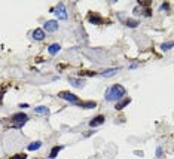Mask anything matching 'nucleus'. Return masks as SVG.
Instances as JSON below:
<instances>
[{
    "label": "nucleus",
    "instance_id": "f257e3e1",
    "mask_svg": "<svg viewBox=\"0 0 174 159\" xmlns=\"http://www.w3.org/2000/svg\"><path fill=\"white\" fill-rule=\"evenodd\" d=\"M125 94H126V89L123 88L122 85H119V83H115V85H112L110 88L106 91L104 98L106 101H119L122 97H125Z\"/></svg>",
    "mask_w": 174,
    "mask_h": 159
},
{
    "label": "nucleus",
    "instance_id": "f03ea898",
    "mask_svg": "<svg viewBox=\"0 0 174 159\" xmlns=\"http://www.w3.org/2000/svg\"><path fill=\"white\" fill-rule=\"evenodd\" d=\"M11 121L15 122V126H17V128H21L22 125L28 121V116H27L25 113H22V112H18V113H14V115L11 116Z\"/></svg>",
    "mask_w": 174,
    "mask_h": 159
},
{
    "label": "nucleus",
    "instance_id": "7ed1b4c3",
    "mask_svg": "<svg viewBox=\"0 0 174 159\" xmlns=\"http://www.w3.org/2000/svg\"><path fill=\"white\" fill-rule=\"evenodd\" d=\"M58 97L60 98H63V100H66V101H70L71 104H74V106H79V98L74 95V94H71V92H69V91H63V92H60L58 94Z\"/></svg>",
    "mask_w": 174,
    "mask_h": 159
},
{
    "label": "nucleus",
    "instance_id": "20e7f679",
    "mask_svg": "<svg viewBox=\"0 0 174 159\" xmlns=\"http://www.w3.org/2000/svg\"><path fill=\"white\" fill-rule=\"evenodd\" d=\"M52 12H54V15L58 17L60 19H67V11H66L64 3H58V5L52 9Z\"/></svg>",
    "mask_w": 174,
    "mask_h": 159
},
{
    "label": "nucleus",
    "instance_id": "39448f33",
    "mask_svg": "<svg viewBox=\"0 0 174 159\" xmlns=\"http://www.w3.org/2000/svg\"><path fill=\"white\" fill-rule=\"evenodd\" d=\"M43 28H45L46 31H49V33L57 31V30H58V21H55V19H49V21H46V22L43 24Z\"/></svg>",
    "mask_w": 174,
    "mask_h": 159
},
{
    "label": "nucleus",
    "instance_id": "423d86ee",
    "mask_svg": "<svg viewBox=\"0 0 174 159\" xmlns=\"http://www.w3.org/2000/svg\"><path fill=\"white\" fill-rule=\"evenodd\" d=\"M119 70H121L119 67H112V69H106V70H103L100 74H101L103 77H112V76H115Z\"/></svg>",
    "mask_w": 174,
    "mask_h": 159
},
{
    "label": "nucleus",
    "instance_id": "0eeeda50",
    "mask_svg": "<svg viewBox=\"0 0 174 159\" xmlns=\"http://www.w3.org/2000/svg\"><path fill=\"white\" fill-rule=\"evenodd\" d=\"M69 82H70V85H73L76 88H82L85 85V80L80 79V77H69Z\"/></svg>",
    "mask_w": 174,
    "mask_h": 159
},
{
    "label": "nucleus",
    "instance_id": "6e6552de",
    "mask_svg": "<svg viewBox=\"0 0 174 159\" xmlns=\"http://www.w3.org/2000/svg\"><path fill=\"white\" fill-rule=\"evenodd\" d=\"M103 122H104V116H103V115H98V116H95V118H92V119L89 121V126L95 128V126L101 125Z\"/></svg>",
    "mask_w": 174,
    "mask_h": 159
},
{
    "label": "nucleus",
    "instance_id": "1a4fd4ad",
    "mask_svg": "<svg viewBox=\"0 0 174 159\" xmlns=\"http://www.w3.org/2000/svg\"><path fill=\"white\" fill-rule=\"evenodd\" d=\"M60 51H61V45H60V43H52V45L48 46V52H49V55H57Z\"/></svg>",
    "mask_w": 174,
    "mask_h": 159
},
{
    "label": "nucleus",
    "instance_id": "9d476101",
    "mask_svg": "<svg viewBox=\"0 0 174 159\" xmlns=\"http://www.w3.org/2000/svg\"><path fill=\"white\" fill-rule=\"evenodd\" d=\"M34 112L37 115H42V116H48L49 115V109L46 106H37L34 107Z\"/></svg>",
    "mask_w": 174,
    "mask_h": 159
},
{
    "label": "nucleus",
    "instance_id": "9b49d317",
    "mask_svg": "<svg viewBox=\"0 0 174 159\" xmlns=\"http://www.w3.org/2000/svg\"><path fill=\"white\" fill-rule=\"evenodd\" d=\"M33 37H34L36 40H43L45 39V31L42 28H36L34 31H33Z\"/></svg>",
    "mask_w": 174,
    "mask_h": 159
},
{
    "label": "nucleus",
    "instance_id": "f8f14e48",
    "mask_svg": "<svg viewBox=\"0 0 174 159\" xmlns=\"http://www.w3.org/2000/svg\"><path fill=\"white\" fill-rule=\"evenodd\" d=\"M63 150V146H54L52 149H51V153H49V158L54 159V158H57V155L60 153Z\"/></svg>",
    "mask_w": 174,
    "mask_h": 159
},
{
    "label": "nucleus",
    "instance_id": "ddd939ff",
    "mask_svg": "<svg viewBox=\"0 0 174 159\" xmlns=\"http://www.w3.org/2000/svg\"><path fill=\"white\" fill-rule=\"evenodd\" d=\"M42 147V141H33L30 143L28 146H27V149L30 150V152H34V150H39Z\"/></svg>",
    "mask_w": 174,
    "mask_h": 159
},
{
    "label": "nucleus",
    "instance_id": "4468645a",
    "mask_svg": "<svg viewBox=\"0 0 174 159\" xmlns=\"http://www.w3.org/2000/svg\"><path fill=\"white\" fill-rule=\"evenodd\" d=\"M79 106L82 109H94L97 106V103L95 101H82V103H79Z\"/></svg>",
    "mask_w": 174,
    "mask_h": 159
},
{
    "label": "nucleus",
    "instance_id": "2eb2a0df",
    "mask_svg": "<svg viewBox=\"0 0 174 159\" xmlns=\"http://www.w3.org/2000/svg\"><path fill=\"white\" fill-rule=\"evenodd\" d=\"M137 25H139V21H137V19H133V18H128V19H126V27L136 28Z\"/></svg>",
    "mask_w": 174,
    "mask_h": 159
},
{
    "label": "nucleus",
    "instance_id": "dca6fc26",
    "mask_svg": "<svg viewBox=\"0 0 174 159\" xmlns=\"http://www.w3.org/2000/svg\"><path fill=\"white\" fill-rule=\"evenodd\" d=\"M171 48H174V40L167 42V43H162V45H161V49H162V51H170Z\"/></svg>",
    "mask_w": 174,
    "mask_h": 159
},
{
    "label": "nucleus",
    "instance_id": "f3484780",
    "mask_svg": "<svg viewBox=\"0 0 174 159\" xmlns=\"http://www.w3.org/2000/svg\"><path fill=\"white\" fill-rule=\"evenodd\" d=\"M128 104H130V98H125V100L121 101V103H116V107H115V109H116V110H122L123 107L128 106Z\"/></svg>",
    "mask_w": 174,
    "mask_h": 159
},
{
    "label": "nucleus",
    "instance_id": "a211bd4d",
    "mask_svg": "<svg viewBox=\"0 0 174 159\" xmlns=\"http://www.w3.org/2000/svg\"><path fill=\"white\" fill-rule=\"evenodd\" d=\"M89 21L94 22V24H98V22H101V18H100L98 14H91L89 15Z\"/></svg>",
    "mask_w": 174,
    "mask_h": 159
},
{
    "label": "nucleus",
    "instance_id": "6ab92c4d",
    "mask_svg": "<svg viewBox=\"0 0 174 159\" xmlns=\"http://www.w3.org/2000/svg\"><path fill=\"white\" fill-rule=\"evenodd\" d=\"M27 156L24 155V153H19V155H15V156H11L9 159H25Z\"/></svg>",
    "mask_w": 174,
    "mask_h": 159
},
{
    "label": "nucleus",
    "instance_id": "aec40b11",
    "mask_svg": "<svg viewBox=\"0 0 174 159\" xmlns=\"http://www.w3.org/2000/svg\"><path fill=\"white\" fill-rule=\"evenodd\" d=\"M161 155H162V147H158L156 149V156L158 158H161Z\"/></svg>",
    "mask_w": 174,
    "mask_h": 159
},
{
    "label": "nucleus",
    "instance_id": "412c9836",
    "mask_svg": "<svg viewBox=\"0 0 174 159\" xmlns=\"http://www.w3.org/2000/svg\"><path fill=\"white\" fill-rule=\"evenodd\" d=\"M140 5H143V6H149L150 2H149V0H144V2H140Z\"/></svg>",
    "mask_w": 174,
    "mask_h": 159
},
{
    "label": "nucleus",
    "instance_id": "4be33fe9",
    "mask_svg": "<svg viewBox=\"0 0 174 159\" xmlns=\"http://www.w3.org/2000/svg\"><path fill=\"white\" fill-rule=\"evenodd\" d=\"M167 8H168V3H164V5L161 6V9H167Z\"/></svg>",
    "mask_w": 174,
    "mask_h": 159
}]
</instances>
